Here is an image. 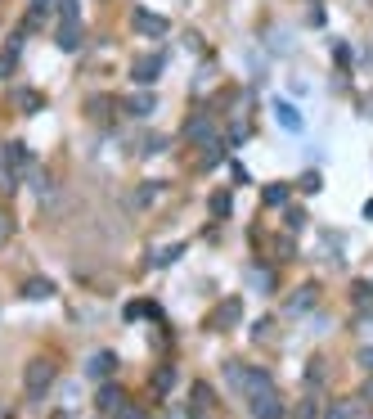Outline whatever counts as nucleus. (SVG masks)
Returning <instances> with one entry per match:
<instances>
[{
  "label": "nucleus",
  "instance_id": "1",
  "mask_svg": "<svg viewBox=\"0 0 373 419\" xmlns=\"http://www.w3.org/2000/svg\"><path fill=\"white\" fill-rule=\"evenodd\" d=\"M23 384H27V393H32V397H45V393H50V384H54V361L36 356L32 365H27Z\"/></svg>",
  "mask_w": 373,
  "mask_h": 419
},
{
  "label": "nucleus",
  "instance_id": "2",
  "mask_svg": "<svg viewBox=\"0 0 373 419\" xmlns=\"http://www.w3.org/2000/svg\"><path fill=\"white\" fill-rule=\"evenodd\" d=\"M0 167L14 171V176H27V171H32L36 163H32V154H27L23 140H9V145H0Z\"/></svg>",
  "mask_w": 373,
  "mask_h": 419
},
{
  "label": "nucleus",
  "instance_id": "3",
  "mask_svg": "<svg viewBox=\"0 0 373 419\" xmlns=\"http://www.w3.org/2000/svg\"><path fill=\"white\" fill-rule=\"evenodd\" d=\"M18 59H23V32H14L5 45H0V77H14Z\"/></svg>",
  "mask_w": 373,
  "mask_h": 419
},
{
  "label": "nucleus",
  "instance_id": "4",
  "mask_svg": "<svg viewBox=\"0 0 373 419\" xmlns=\"http://www.w3.org/2000/svg\"><path fill=\"white\" fill-rule=\"evenodd\" d=\"M252 415H256V419H279V397H274V388H270V393H256V397H252Z\"/></svg>",
  "mask_w": 373,
  "mask_h": 419
},
{
  "label": "nucleus",
  "instance_id": "5",
  "mask_svg": "<svg viewBox=\"0 0 373 419\" xmlns=\"http://www.w3.org/2000/svg\"><path fill=\"white\" fill-rule=\"evenodd\" d=\"M135 27L149 36H167V18L162 14H149V9H135Z\"/></svg>",
  "mask_w": 373,
  "mask_h": 419
},
{
  "label": "nucleus",
  "instance_id": "6",
  "mask_svg": "<svg viewBox=\"0 0 373 419\" xmlns=\"http://www.w3.org/2000/svg\"><path fill=\"white\" fill-rule=\"evenodd\" d=\"M238 316H243V307H238V298H229V302H221V307H216L212 325H216V329H229V325H234Z\"/></svg>",
  "mask_w": 373,
  "mask_h": 419
},
{
  "label": "nucleus",
  "instance_id": "7",
  "mask_svg": "<svg viewBox=\"0 0 373 419\" xmlns=\"http://www.w3.org/2000/svg\"><path fill=\"white\" fill-rule=\"evenodd\" d=\"M94 406H99L103 415H117V411H122V388H108V384H103L99 397H94Z\"/></svg>",
  "mask_w": 373,
  "mask_h": 419
},
{
  "label": "nucleus",
  "instance_id": "8",
  "mask_svg": "<svg viewBox=\"0 0 373 419\" xmlns=\"http://www.w3.org/2000/svg\"><path fill=\"white\" fill-rule=\"evenodd\" d=\"M59 50H81V23H76V18H63V32H59Z\"/></svg>",
  "mask_w": 373,
  "mask_h": 419
},
{
  "label": "nucleus",
  "instance_id": "9",
  "mask_svg": "<svg viewBox=\"0 0 373 419\" xmlns=\"http://www.w3.org/2000/svg\"><path fill=\"white\" fill-rule=\"evenodd\" d=\"M158 68H162V54H149V59L135 63V72H131V77H135L140 86H144V81H158Z\"/></svg>",
  "mask_w": 373,
  "mask_h": 419
},
{
  "label": "nucleus",
  "instance_id": "10",
  "mask_svg": "<svg viewBox=\"0 0 373 419\" xmlns=\"http://www.w3.org/2000/svg\"><path fill=\"white\" fill-rule=\"evenodd\" d=\"M14 104H18V113H36V109H41V90H27V86H23V90H14Z\"/></svg>",
  "mask_w": 373,
  "mask_h": 419
},
{
  "label": "nucleus",
  "instance_id": "11",
  "mask_svg": "<svg viewBox=\"0 0 373 419\" xmlns=\"http://www.w3.org/2000/svg\"><path fill=\"white\" fill-rule=\"evenodd\" d=\"M113 365H117L113 351H94V356H90V374H113Z\"/></svg>",
  "mask_w": 373,
  "mask_h": 419
},
{
  "label": "nucleus",
  "instance_id": "12",
  "mask_svg": "<svg viewBox=\"0 0 373 419\" xmlns=\"http://www.w3.org/2000/svg\"><path fill=\"white\" fill-rule=\"evenodd\" d=\"M274 109H279V122H283V127H288V131H297V127H301V113L292 109L288 100H283V104H274Z\"/></svg>",
  "mask_w": 373,
  "mask_h": 419
},
{
  "label": "nucleus",
  "instance_id": "13",
  "mask_svg": "<svg viewBox=\"0 0 373 419\" xmlns=\"http://www.w3.org/2000/svg\"><path fill=\"white\" fill-rule=\"evenodd\" d=\"M23 293L36 302V298H50V293H54V284H50V280H27V289H23Z\"/></svg>",
  "mask_w": 373,
  "mask_h": 419
},
{
  "label": "nucleus",
  "instance_id": "14",
  "mask_svg": "<svg viewBox=\"0 0 373 419\" xmlns=\"http://www.w3.org/2000/svg\"><path fill=\"white\" fill-rule=\"evenodd\" d=\"M50 9H54V0H32V14H27V18H32V23H41Z\"/></svg>",
  "mask_w": 373,
  "mask_h": 419
},
{
  "label": "nucleus",
  "instance_id": "15",
  "mask_svg": "<svg viewBox=\"0 0 373 419\" xmlns=\"http://www.w3.org/2000/svg\"><path fill=\"white\" fill-rule=\"evenodd\" d=\"M131 113H140V118L153 113V95H135V100H131Z\"/></svg>",
  "mask_w": 373,
  "mask_h": 419
},
{
  "label": "nucleus",
  "instance_id": "16",
  "mask_svg": "<svg viewBox=\"0 0 373 419\" xmlns=\"http://www.w3.org/2000/svg\"><path fill=\"white\" fill-rule=\"evenodd\" d=\"M283 198H288V189H283V185H270V189H265V203H283Z\"/></svg>",
  "mask_w": 373,
  "mask_h": 419
},
{
  "label": "nucleus",
  "instance_id": "17",
  "mask_svg": "<svg viewBox=\"0 0 373 419\" xmlns=\"http://www.w3.org/2000/svg\"><path fill=\"white\" fill-rule=\"evenodd\" d=\"M153 388H158V393H167V388H171V370H158V379H153Z\"/></svg>",
  "mask_w": 373,
  "mask_h": 419
},
{
  "label": "nucleus",
  "instance_id": "18",
  "mask_svg": "<svg viewBox=\"0 0 373 419\" xmlns=\"http://www.w3.org/2000/svg\"><path fill=\"white\" fill-rule=\"evenodd\" d=\"M54 5H59L63 18H76V0H54Z\"/></svg>",
  "mask_w": 373,
  "mask_h": 419
},
{
  "label": "nucleus",
  "instance_id": "19",
  "mask_svg": "<svg viewBox=\"0 0 373 419\" xmlns=\"http://www.w3.org/2000/svg\"><path fill=\"white\" fill-rule=\"evenodd\" d=\"M297 419H315V402H301L297 406Z\"/></svg>",
  "mask_w": 373,
  "mask_h": 419
},
{
  "label": "nucleus",
  "instance_id": "20",
  "mask_svg": "<svg viewBox=\"0 0 373 419\" xmlns=\"http://www.w3.org/2000/svg\"><path fill=\"white\" fill-rule=\"evenodd\" d=\"M5 235H9V216L0 212V244H5Z\"/></svg>",
  "mask_w": 373,
  "mask_h": 419
},
{
  "label": "nucleus",
  "instance_id": "21",
  "mask_svg": "<svg viewBox=\"0 0 373 419\" xmlns=\"http://www.w3.org/2000/svg\"><path fill=\"white\" fill-rule=\"evenodd\" d=\"M360 361H365V365H369V370H373V351H365V356H360Z\"/></svg>",
  "mask_w": 373,
  "mask_h": 419
}]
</instances>
